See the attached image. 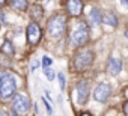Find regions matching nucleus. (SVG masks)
I'll use <instances>...</instances> for the list:
<instances>
[{
  "label": "nucleus",
  "mask_w": 128,
  "mask_h": 116,
  "mask_svg": "<svg viewBox=\"0 0 128 116\" xmlns=\"http://www.w3.org/2000/svg\"><path fill=\"white\" fill-rule=\"evenodd\" d=\"M17 92V78L9 71H0V100L9 101Z\"/></svg>",
  "instance_id": "1"
},
{
  "label": "nucleus",
  "mask_w": 128,
  "mask_h": 116,
  "mask_svg": "<svg viewBox=\"0 0 128 116\" xmlns=\"http://www.w3.org/2000/svg\"><path fill=\"white\" fill-rule=\"evenodd\" d=\"M120 3H122L125 8H128V0H120Z\"/></svg>",
  "instance_id": "21"
},
{
  "label": "nucleus",
  "mask_w": 128,
  "mask_h": 116,
  "mask_svg": "<svg viewBox=\"0 0 128 116\" xmlns=\"http://www.w3.org/2000/svg\"><path fill=\"white\" fill-rule=\"evenodd\" d=\"M0 116H8V113L5 110H0Z\"/></svg>",
  "instance_id": "24"
},
{
  "label": "nucleus",
  "mask_w": 128,
  "mask_h": 116,
  "mask_svg": "<svg viewBox=\"0 0 128 116\" xmlns=\"http://www.w3.org/2000/svg\"><path fill=\"white\" fill-rule=\"evenodd\" d=\"M5 5H6V0H0V9H2Z\"/></svg>",
  "instance_id": "22"
},
{
  "label": "nucleus",
  "mask_w": 128,
  "mask_h": 116,
  "mask_svg": "<svg viewBox=\"0 0 128 116\" xmlns=\"http://www.w3.org/2000/svg\"><path fill=\"white\" fill-rule=\"evenodd\" d=\"M44 70H45V77H47V80L53 82V80L56 78V74H54V71H53L51 68H44Z\"/></svg>",
  "instance_id": "17"
},
{
  "label": "nucleus",
  "mask_w": 128,
  "mask_h": 116,
  "mask_svg": "<svg viewBox=\"0 0 128 116\" xmlns=\"http://www.w3.org/2000/svg\"><path fill=\"white\" fill-rule=\"evenodd\" d=\"M124 113H125V116H128V101L124 102Z\"/></svg>",
  "instance_id": "20"
},
{
  "label": "nucleus",
  "mask_w": 128,
  "mask_h": 116,
  "mask_svg": "<svg viewBox=\"0 0 128 116\" xmlns=\"http://www.w3.org/2000/svg\"><path fill=\"white\" fill-rule=\"evenodd\" d=\"M124 35H125V38L128 39V30H125V33H124Z\"/></svg>",
  "instance_id": "26"
},
{
  "label": "nucleus",
  "mask_w": 128,
  "mask_h": 116,
  "mask_svg": "<svg viewBox=\"0 0 128 116\" xmlns=\"http://www.w3.org/2000/svg\"><path fill=\"white\" fill-rule=\"evenodd\" d=\"M11 116H18V113H17V112H15V110L12 108V114H11Z\"/></svg>",
  "instance_id": "25"
},
{
  "label": "nucleus",
  "mask_w": 128,
  "mask_h": 116,
  "mask_svg": "<svg viewBox=\"0 0 128 116\" xmlns=\"http://www.w3.org/2000/svg\"><path fill=\"white\" fill-rule=\"evenodd\" d=\"M88 41H89V27L86 23H78L71 32L70 45L72 48H78V47H83Z\"/></svg>",
  "instance_id": "4"
},
{
  "label": "nucleus",
  "mask_w": 128,
  "mask_h": 116,
  "mask_svg": "<svg viewBox=\"0 0 128 116\" xmlns=\"http://www.w3.org/2000/svg\"><path fill=\"white\" fill-rule=\"evenodd\" d=\"M57 80H59V86H60V89L63 90V89H65V86H66L65 74H62V72H59V74H57Z\"/></svg>",
  "instance_id": "16"
},
{
  "label": "nucleus",
  "mask_w": 128,
  "mask_h": 116,
  "mask_svg": "<svg viewBox=\"0 0 128 116\" xmlns=\"http://www.w3.org/2000/svg\"><path fill=\"white\" fill-rule=\"evenodd\" d=\"M122 71V60L118 57H110L107 62V72L110 76H118Z\"/></svg>",
  "instance_id": "10"
},
{
  "label": "nucleus",
  "mask_w": 128,
  "mask_h": 116,
  "mask_svg": "<svg viewBox=\"0 0 128 116\" xmlns=\"http://www.w3.org/2000/svg\"><path fill=\"white\" fill-rule=\"evenodd\" d=\"M95 60V53L94 50H82L77 51L76 56L72 57V68L78 72H83L86 70H89L92 66Z\"/></svg>",
  "instance_id": "2"
},
{
  "label": "nucleus",
  "mask_w": 128,
  "mask_h": 116,
  "mask_svg": "<svg viewBox=\"0 0 128 116\" xmlns=\"http://www.w3.org/2000/svg\"><path fill=\"white\" fill-rule=\"evenodd\" d=\"M42 14H44L42 8H41L38 3H35V5L32 6V9H30V15H32L35 20H41V18H42Z\"/></svg>",
  "instance_id": "14"
},
{
  "label": "nucleus",
  "mask_w": 128,
  "mask_h": 116,
  "mask_svg": "<svg viewBox=\"0 0 128 116\" xmlns=\"http://www.w3.org/2000/svg\"><path fill=\"white\" fill-rule=\"evenodd\" d=\"M2 51L6 53V54H14V45H12V42H11L9 39H6V41L3 42V45H2Z\"/></svg>",
  "instance_id": "15"
},
{
  "label": "nucleus",
  "mask_w": 128,
  "mask_h": 116,
  "mask_svg": "<svg viewBox=\"0 0 128 116\" xmlns=\"http://www.w3.org/2000/svg\"><path fill=\"white\" fill-rule=\"evenodd\" d=\"M110 95H112V88L107 83H100L95 88V90H94V100L96 102H101V104L107 102V100L110 98Z\"/></svg>",
  "instance_id": "7"
},
{
  "label": "nucleus",
  "mask_w": 128,
  "mask_h": 116,
  "mask_svg": "<svg viewBox=\"0 0 128 116\" xmlns=\"http://www.w3.org/2000/svg\"><path fill=\"white\" fill-rule=\"evenodd\" d=\"M12 98H14L12 100V108L17 113L24 114V113H27L30 110L32 102H30V98L27 95H24V94H15Z\"/></svg>",
  "instance_id": "6"
},
{
  "label": "nucleus",
  "mask_w": 128,
  "mask_h": 116,
  "mask_svg": "<svg viewBox=\"0 0 128 116\" xmlns=\"http://www.w3.org/2000/svg\"><path fill=\"white\" fill-rule=\"evenodd\" d=\"M89 20H90L92 26L98 27V26L102 23V12H101L98 8H92V11H90V15H89Z\"/></svg>",
  "instance_id": "11"
},
{
  "label": "nucleus",
  "mask_w": 128,
  "mask_h": 116,
  "mask_svg": "<svg viewBox=\"0 0 128 116\" xmlns=\"http://www.w3.org/2000/svg\"><path fill=\"white\" fill-rule=\"evenodd\" d=\"M51 64H53V59H51V57H48V56H44V57H42V64H41V65H42L44 68H50Z\"/></svg>",
  "instance_id": "18"
},
{
  "label": "nucleus",
  "mask_w": 128,
  "mask_h": 116,
  "mask_svg": "<svg viewBox=\"0 0 128 116\" xmlns=\"http://www.w3.org/2000/svg\"><path fill=\"white\" fill-rule=\"evenodd\" d=\"M11 8L15 9V11L24 12L29 8V2H27V0H11Z\"/></svg>",
  "instance_id": "12"
},
{
  "label": "nucleus",
  "mask_w": 128,
  "mask_h": 116,
  "mask_svg": "<svg viewBox=\"0 0 128 116\" xmlns=\"http://www.w3.org/2000/svg\"><path fill=\"white\" fill-rule=\"evenodd\" d=\"M83 2L82 0H68L66 2V11L71 17H80L83 12Z\"/></svg>",
  "instance_id": "9"
},
{
  "label": "nucleus",
  "mask_w": 128,
  "mask_h": 116,
  "mask_svg": "<svg viewBox=\"0 0 128 116\" xmlns=\"http://www.w3.org/2000/svg\"><path fill=\"white\" fill-rule=\"evenodd\" d=\"M42 101H44V104H45V107H47V113H48V114H53L54 112H53V107L50 106V102H48L45 98H42Z\"/></svg>",
  "instance_id": "19"
},
{
  "label": "nucleus",
  "mask_w": 128,
  "mask_h": 116,
  "mask_svg": "<svg viewBox=\"0 0 128 116\" xmlns=\"http://www.w3.org/2000/svg\"><path fill=\"white\" fill-rule=\"evenodd\" d=\"M80 116H92V114H90V113H89V112H83V113H82V114H80Z\"/></svg>",
  "instance_id": "23"
},
{
  "label": "nucleus",
  "mask_w": 128,
  "mask_h": 116,
  "mask_svg": "<svg viewBox=\"0 0 128 116\" xmlns=\"http://www.w3.org/2000/svg\"><path fill=\"white\" fill-rule=\"evenodd\" d=\"M102 23L110 27H118V18L113 12H107L106 15H102Z\"/></svg>",
  "instance_id": "13"
},
{
  "label": "nucleus",
  "mask_w": 128,
  "mask_h": 116,
  "mask_svg": "<svg viewBox=\"0 0 128 116\" xmlns=\"http://www.w3.org/2000/svg\"><path fill=\"white\" fill-rule=\"evenodd\" d=\"M65 30H66V17L65 15L56 14V15H53L48 20V23H47V33H48V36H51L54 39H59Z\"/></svg>",
  "instance_id": "3"
},
{
  "label": "nucleus",
  "mask_w": 128,
  "mask_h": 116,
  "mask_svg": "<svg viewBox=\"0 0 128 116\" xmlns=\"http://www.w3.org/2000/svg\"><path fill=\"white\" fill-rule=\"evenodd\" d=\"M26 36H27V42L29 45H38L41 38H42V30L38 21H30L27 24L26 29Z\"/></svg>",
  "instance_id": "5"
},
{
  "label": "nucleus",
  "mask_w": 128,
  "mask_h": 116,
  "mask_svg": "<svg viewBox=\"0 0 128 116\" xmlns=\"http://www.w3.org/2000/svg\"><path fill=\"white\" fill-rule=\"evenodd\" d=\"M76 94H77V102L80 106H84L89 100V94H90V88H89V82L88 80H82L78 82L77 88H76Z\"/></svg>",
  "instance_id": "8"
}]
</instances>
